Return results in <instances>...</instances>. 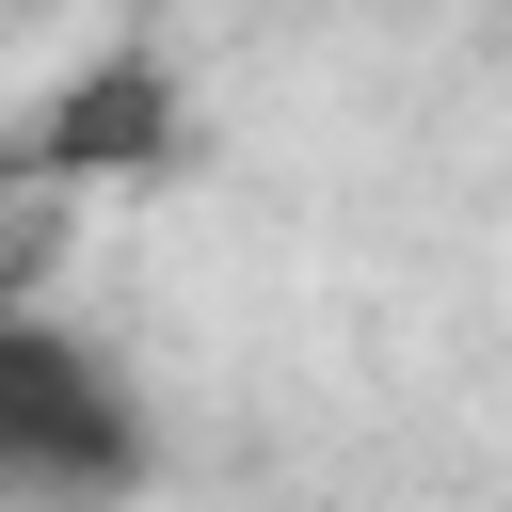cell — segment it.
<instances>
[{"label":"cell","instance_id":"1","mask_svg":"<svg viewBox=\"0 0 512 512\" xmlns=\"http://www.w3.org/2000/svg\"><path fill=\"white\" fill-rule=\"evenodd\" d=\"M144 464H160L144 384L80 320L0 304V496L16 512H112V496H144Z\"/></svg>","mask_w":512,"mask_h":512},{"label":"cell","instance_id":"2","mask_svg":"<svg viewBox=\"0 0 512 512\" xmlns=\"http://www.w3.org/2000/svg\"><path fill=\"white\" fill-rule=\"evenodd\" d=\"M160 144H176V80H160V64H96V80L48 112L32 176H96V160H160Z\"/></svg>","mask_w":512,"mask_h":512}]
</instances>
